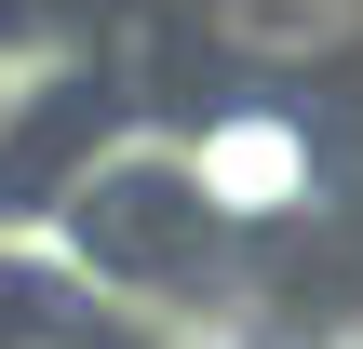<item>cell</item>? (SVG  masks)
<instances>
[{"label":"cell","instance_id":"1","mask_svg":"<svg viewBox=\"0 0 363 349\" xmlns=\"http://www.w3.org/2000/svg\"><path fill=\"white\" fill-rule=\"evenodd\" d=\"M175 175H189V202H202L216 242H283V229H310V215L350 188V148H337L296 94L229 81V94L175 135Z\"/></svg>","mask_w":363,"mask_h":349},{"label":"cell","instance_id":"3","mask_svg":"<svg viewBox=\"0 0 363 349\" xmlns=\"http://www.w3.org/2000/svg\"><path fill=\"white\" fill-rule=\"evenodd\" d=\"M81 81H94V54H81L67 13H0V161H27L40 121H54Z\"/></svg>","mask_w":363,"mask_h":349},{"label":"cell","instance_id":"2","mask_svg":"<svg viewBox=\"0 0 363 349\" xmlns=\"http://www.w3.org/2000/svg\"><path fill=\"white\" fill-rule=\"evenodd\" d=\"M202 40L229 81H269V94H310L363 67V0H202Z\"/></svg>","mask_w":363,"mask_h":349},{"label":"cell","instance_id":"4","mask_svg":"<svg viewBox=\"0 0 363 349\" xmlns=\"http://www.w3.org/2000/svg\"><path fill=\"white\" fill-rule=\"evenodd\" d=\"M0 349H121V336H108L81 296H13V309H0Z\"/></svg>","mask_w":363,"mask_h":349},{"label":"cell","instance_id":"5","mask_svg":"<svg viewBox=\"0 0 363 349\" xmlns=\"http://www.w3.org/2000/svg\"><path fill=\"white\" fill-rule=\"evenodd\" d=\"M350 202H363V121H350Z\"/></svg>","mask_w":363,"mask_h":349}]
</instances>
